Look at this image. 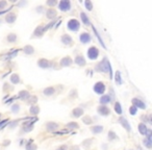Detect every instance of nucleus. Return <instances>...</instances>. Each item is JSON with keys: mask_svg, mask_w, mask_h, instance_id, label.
<instances>
[{"mask_svg": "<svg viewBox=\"0 0 152 150\" xmlns=\"http://www.w3.org/2000/svg\"><path fill=\"white\" fill-rule=\"evenodd\" d=\"M79 27H80L79 22H78L77 20H75V19H72V20H70L69 22H68V28H69L70 30L77 31L78 29H79Z\"/></svg>", "mask_w": 152, "mask_h": 150, "instance_id": "f257e3e1", "label": "nucleus"}, {"mask_svg": "<svg viewBox=\"0 0 152 150\" xmlns=\"http://www.w3.org/2000/svg\"><path fill=\"white\" fill-rule=\"evenodd\" d=\"M99 55V51L96 47H91L88 51V56L90 60H96Z\"/></svg>", "mask_w": 152, "mask_h": 150, "instance_id": "f03ea898", "label": "nucleus"}, {"mask_svg": "<svg viewBox=\"0 0 152 150\" xmlns=\"http://www.w3.org/2000/svg\"><path fill=\"white\" fill-rule=\"evenodd\" d=\"M70 8H71V3L70 1H61L58 4V8L63 12H67V10H70Z\"/></svg>", "mask_w": 152, "mask_h": 150, "instance_id": "7ed1b4c3", "label": "nucleus"}, {"mask_svg": "<svg viewBox=\"0 0 152 150\" xmlns=\"http://www.w3.org/2000/svg\"><path fill=\"white\" fill-rule=\"evenodd\" d=\"M94 91L97 94H103L104 91H105V85L103 83H97L94 87Z\"/></svg>", "mask_w": 152, "mask_h": 150, "instance_id": "20e7f679", "label": "nucleus"}, {"mask_svg": "<svg viewBox=\"0 0 152 150\" xmlns=\"http://www.w3.org/2000/svg\"><path fill=\"white\" fill-rule=\"evenodd\" d=\"M91 41V36L89 34H83L81 36H80V42L81 43H89V42Z\"/></svg>", "mask_w": 152, "mask_h": 150, "instance_id": "39448f33", "label": "nucleus"}, {"mask_svg": "<svg viewBox=\"0 0 152 150\" xmlns=\"http://www.w3.org/2000/svg\"><path fill=\"white\" fill-rule=\"evenodd\" d=\"M132 102H133V104L135 105V107H137V106H139V107H141V109H145V107H146L145 103H143L142 101L139 100V99H133Z\"/></svg>", "mask_w": 152, "mask_h": 150, "instance_id": "423d86ee", "label": "nucleus"}, {"mask_svg": "<svg viewBox=\"0 0 152 150\" xmlns=\"http://www.w3.org/2000/svg\"><path fill=\"white\" fill-rule=\"evenodd\" d=\"M80 16H81V19H83V23H85V25H90L91 22H90V20H89L88 16L85 15V13H81V14H80Z\"/></svg>", "mask_w": 152, "mask_h": 150, "instance_id": "0eeeda50", "label": "nucleus"}, {"mask_svg": "<svg viewBox=\"0 0 152 150\" xmlns=\"http://www.w3.org/2000/svg\"><path fill=\"white\" fill-rule=\"evenodd\" d=\"M139 129H140V132H141L142 135H147L148 129H147V127H146V125L145 124H140Z\"/></svg>", "mask_w": 152, "mask_h": 150, "instance_id": "6e6552de", "label": "nucleus"}, {"mask_svg": "<svg viewBox=\"0 0 152 150\" xmlns=\"http://www.w3.org/2000/svg\"><path fill=\"white\" fill-rule=\"evenodd\" d=\"M109 101H111L109 96H103V97H101V99H100L101 103H108Z\"/></svg>", "mask_w": 152, "mask_h": 150, "instance_id": "1a4fd4ad", "label": "nucleus"}, {"mask_svg": "<svg viewBox=\"0 0 152 150\" xmlns=\"http://www.w3.org/2000/svg\"><path fill=\"white\" fill-rule=\"evenodd\" d=\"M103 130V127L102 126H95L92 128V131L95 132V133H99L100 131H102Z\"/></svg>", "mask_w": 152, "mask_h": 150, "instance_id": "9d476101", "label": "nucleus"}, {"mask_svg": "<svg viewBox=\"0 0 152 150\" xmlns=\"http://www.w3.org/2000/svg\"><path fill=\"white\" fill-rule=\"evenodd\" d=\"M120 121H121V123H123V124H124V127H126L127 129L130 130V126H129L128 122H126V120L124 119V118H121V120H120Z\"/></svg>", "mask_w": 152, "mask_h": 150, "instance_id": "9b49d317", "label": "nucleus"}, {"mask_svg": "<svg viewBox=\"0 0 152 150\" xmlns=\"http://www.w3.org/2000/svg\"><path fill=\"white\" fill-rule=\"evenodd\" d=\"M115 109H116L117 114H122V109H121V104L117 103L116 106H115Z\"/></svg>", "mask_w": 152, "mask_h": 150, "instance_id": "f8f14e48", "label": "nucleus"}, {"mask_svg": "<svg viewBox=\"0 0 152 150\" xmlns=\"http://www.w3.org/2000/svg\"><path fill=\"white\" fill-rule=\"evenodd\" d=\"M94 29V31H95V34H96V36H97V38H98V40H99V42H100V44L102 45L103 47H104V48H105V45H104V43H103V41H102V39H101L100 38V36H99V34L98 32H97V30H96L95 28H93Z\"/></svg>", "mask_w": 152, "mask_h": 150, "instance_id": "ddd939ff", "label": "nucleus"}, {"mask_svg": "<svg viewBox=\"0 0 152 150\" xmlns=\"http://www.w3.org/2000/svg\"><path fill=\"white\" fill-rule=\"evenodd\" d=\"M76 63H77L78 65H83V56H78L76 57Z\"/></svg>", "mask_w": 152, "mask_h": 150, "instance_id": "4468645a", "label": "nucleus"}, {"mask_svg": "<svg viewBox=\"0 0 152 150\" xmlns=\"http://www.w3.org/2000/svg\"><path fill=\"white\" fill-rule=\"evenodd\" d=\"M85 5H87V6H88V10H92V3H91L90 1H85Z\"/></svg>", "mask_w": 152, "mask_h": 150, "instance_id": "2eb2a0df", "label": "nucleus"}, {"mask_svg": "<svg viewBox=\"0 0 152 150\" xmlns=\"http://www.w3.org/2000/svg\"><path fill=\"white\" fill-rule=\"evenodd\" d=\"M130 114L131 115L137 114V107H135V106H132L131 109H130Z\"/></svg>", "mask_w": 152, "mask_h": 150, "instance_id": "dca6fc26", "label": "nucleus"}, {"mask_svg": "<svg viewBox=\"0 0 152 150\" xmlns=\"http://www.w3.org/2000/svg\"><path fill=\"white\" fill-rule=\"evenodd\" d=\"M117 81H118L119 83H121V77H120V73H117Z\"/></svg>", "mask_w": 152, "mask_h": 150, "instance_id": "f3484780", "label": "nucleus"}, {"mask_svg": "<svg viewBox=\"0 0 152 150\" xmlns=\"http://www.w3.org/2000/svg\"><path fill=\"white\" fill-rule=\"evenodd\" d=\"M8 40H10V41H15L16 36H14V34H12V36H8Z\"/></svg>", "mask_w": 152, "mask_h": 150, "instance_id": "a211bd4d", "label": "nucleus"}, {"mask_svg": "<svg viewBox=\"0 0 152 150\" xmlns=\"http://www.w3.org/2000/svg\"><path fill=\"white\" fill-rule=\"evenodd\" d=\"M80 114H83V111H81V109H78V111H76V109L74 111V115H77L78 116V115H80Z\"/></svg>", "mask_w": 152, "mask_h": 150, "instance_id": "6ab92c4d", "label": "nucleus"}]
</instances>
